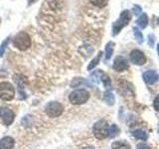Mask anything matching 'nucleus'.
Here are the masks:
<instances>
[{
    "instance_id": "obj_1",
    "label": "nucleus",
    "mask_w": 159,
    "mask_h": 149,
    "mask_svg": "<svg viewBox=\"0 0 159 149\" xmlns=\"http://www.w3.org/2000/svg\"><path fill=\"white\" fill-rule=\"evenodd\" d=\"M13 45L20 51H26L31 46V39L26 32H20L13 39Z\"/></svg>"
},
{
    "instance_id": "obj_2",
    "label": "nucleus",
    "mask_w": 159,
    "mask_h": 149,
    "mask_svg": "<svg viewBox=\"0 0 159 149\" xmlns=\"http://www.w3.org/2000/svg\"><path fill=\"white\" fill-rule=\"evenodd\" d=\"M130 20H131L130 12H129L128 10H124V11H122L121 14H120V16H119V18L112 25V34L114 35V36L120 32L121 29L124 26H126Z\"/></svg>"
},
{
    "instance_id": "obj_3",
    "label": "nucleus",
    "mask_w": 159,
    "mask_h": 149,
    "mask_svg": "<svg viewBox=\"0 0 159 149\" xmlns=\"http://www.w3.org/2000/svg\"><path fill=\"white\" fill-rule=\"evenodd\" d=\"M89 98V93L86 89H76V91L72 92L69 96V99L72 104L75 106H79V104H83L87 102Z\"/></svg>"
},
{
    "instance_id": "obj_4",
    "label": "nucleus",
    "mask_w": 159,
    "mask_h": 149,
    "mask_svg": "<svg viewBox=\"0 0 159 149\" xmlns=\"http://www.w3.org/2000/svg\"><path fill=\"white\" fill-rule=\"evenodd\" d=\"M93 135L96 136L98 139L102 140L108 136V124L106 120L101 119L98 122L94 123V125L93 127Z\"/></svg>"
},
{
    "instance_id": "obj_5",
    "label": "nucleus",
    "mask_w": 159,
    "mask_h": 149,
    "mask_svg": "<svg viewBox=\"0 0 159 149\" xmlns=\"http://www.w3.org/2000/svg\"><path fill=\"white\" fill-rule=\"evenodd\" d=\"M15 97V89L12 84L3 82L0 84V98L5 102L12 101Z\"/></svg>"
},
{
    "instance_id": "obj_6",
    "label": "nucleus",
    "mask_w": 159,
    "mask_h": 149,
    "mask_svg": "<svg viewBox=\"0 0 159 149\" xmlns=\"http://www.w3.org/2000/svg\"><path fill=\"white\" fill-rule=\"evenodd\" d=\"M63 104L58 102H50L45 106V111L50 117H58L63 113Z\"/></svg>"
},
{
    "instance_id": "obj_7",
    "label": "nucleus",
    "mask_w": 159,
    "mask_h": 149,
    "mask_svg": "<svg viewBox=\"0 0 159 149\" xmlns=\"http://www.w3.org/2000/svg\"><path fill=\"white\" fill-rule=\"evenodd\" d=\"M14 82L16 83L18 87V92L20 94V98H26V93H25V87L27 84V79L22 74H15L14 76Z\"/></svg>"
},
{
    "instance_id": "obj_8",
    "label": "nucleus",
    "mask_w": 159,
    "mask_h": 149,
    "mask_svg": "<svg viewBox=\"0 0 159 149\" xmlns=\"http://www.w3.org/2000/svg\"><path fill=\"white\" fill-rule=\"evenodd\" d=\"M15 114L14 112L8 107H1L0 108V118L6 125H10L14 121Z\"/></svg>"
},
{
    "instance_id": "obj_9",
    "label": "nucleus",
    "mask_w": 159,
    "mask_h": 149,
    "mask_svg": "<svg viewBox=\"0 0 159 149\" xmlns=\"http://www.w3.org/2000/svg\"><path fill=\"white\" fill-rule=\"evenodd\" d=\"M130 61L134 65L142 66V65L146 63V57L140 50H133V51L130 53Z\"/></svg>"
},
{
    "instance_id": "obj_10",
    "label": "nucleus",
    "mask_w": 159,
    "mask_h": 149,
    "mask_svg": "<svg viewBox=\"0 0 159 149\" xmlns=\"http://www.w3.org/2000/svg\"><path fill=\"white\" fill-rule=\"evenodd\" d=\"M112 67L116 72H123V71H125V70H127L129 68V65H128L127 60L124 57L117 56L116 59H114Z\"/></svg>"
},
{
    "instance_id": "obj_11",
    "label": "nucleus",
    "mask_w": 159,
    "mask_h": 149,
    "mask_svg": "<svg viewBox=\"0 0 159 149\" xmlns=\"http://www.w3.org/2000/svg\"><path fill=\"white\" fill-rule=\"evenodd\" d=\"M158 78H159L158 74L155 71H152V70L147 71L143 74V79L147 84H153L154 83H156Z\"/></svg>"
},
{
    "instance_id": "obj_12",
    "label": "nucleus",
    "mask_w": 159,
    "mask_h": 149,
    "mask_svg": "<svg viewBox=\"0 0 159 149\" xmlns=\"http://www.w3.org/2000/svg\"><path fill=\"white\" fill-rule=\"evenodd\" d=\"M14 139L10 136H5L0 139V149H13Z\"/></svg>"
},
{
    "instance_id": "obj_13",
    "label": "nucleus",
    "mask_w": 159,
    "mask_h": 149,
    "mask_svg": "<svg viewBox=\"0 0 159 149\" xmlns=\"http://www.w3.org/2000/svg\"><path fill=\"white\" fill-rule=\"evenodd\" d=\"M119 88H120L122 96H126V94H131V96H133V89H132L131 84L129 83H126V82L120 83Z\"/></svg>"
},
{
    "instance_id": "obj_14",
    "label": "nucleus",
    "mask_w": 159,
    "mask_h": 149,
    "mask_svg": "<svg viewBox=\"0 0 159 149\" xmlns=\"http://www.w3.org/2000/svg\"><path fill=\"white\" fill-rule=\"evenodd\" d=\"M136 24H137L138 26L140 27V28H142V29L146 28L147 24H148V17H147L146 13H143V14H141V16L137 19Z\"/></svg>"
},
{
    "instance_id": "obj_15",
    "label": "nucleus",
    "mask_w": 159,
    "mask_h": 149,
    "mask_svg": "<svg viewBox=\"0 0 159 149\" xmlns=\"http://www.w3.org/2000/svg\"><path fill=\"white\" fill-rule=\"evenodd\" d=\"M132 135L135 137V138L140 139V140H143V141H145L146 139L148 138L147 133L144 131V130H141V129H137V130H134L132 132Z\"/></svg>"
},
{
    "instance_id": "obj_16",
    "label": "nucleus",
    "mask_w": 159,
    "mask_h": 149,
    "mask_svg": "<svg viewBox=\"0 0 159 149\" xmlns=\"http://www.w3.org/2000/svg\"><path fill=\"white\" fill-rule=\"evenodd\" d=\"M103 99L107 102V103L108 104V106H113L114 104V96L111 93V91H109V89H107V91L104 93Z\"/></svg>"
},
{
    "instance_id": "obj_17",
    "label": "nucleus",
    "mask_w": 159,
    "mask_h": 149,
    "mask_svg": "<svg viewBox=\"0 0 159 149\" xmlns=\"http://www.w3.org/2000/svg\"><path fill=\"white\" fill-rule=\"evenodd\" d=\"M112 149H130V145L125 141H116L111 145Z\"/></svg>"
},
{
    "instance_id": "obj_18",
    "label": "nucleus",
    "mask_w": 159,
    "mask_h": 149,
    "mask_svg": "<svg viewBox=\"0 0 159 149\" xmlns=\"http://www.w3.org/2000/svg\"><path fill=\"white\" fill-rule=\"evenodd\" d=\"M113 48H114V43L113 42H108L106 46V60H109L111 58V55L113 53Z\"/></svg>"
},
{
    "instance_id": "obj_19",
    "label": "nucleus",
    "mask_w": 159,
    "mask_h": 149,
    "mask_svg": "<svg viewBox=\"0 0 159 149\" xmlns=\"http://www.w3.org/2000/svg\"><path fill=\"white\" fill-rule=\"evenodd\" d=\"M102 56V52H99V53L98 54V56H97L96 58H94L91 63H89V65L88 66V70H89V71H92L93 69L96 68V66L98 64V62L101 61Z\"/></svg>"
},
{
    "instance_id": "obj_20",
    "label": "nucleus",
    "mask_w": 159,
    "mask_h": 149,
    "mask_svg": "<svg viewBox=\"0 0 159 149\" xmlns=\"http://www.w3.org/2000/svg\"><path fill=\"white\" fill-rule=\"evenodd\" d=\"M118 133H119V128L116 124H112L111 127H108V137L113 138V137H116Z\"/></svg>"
},
{
    "instance_id": "obj_21",
    "label": "nucleus",
    "mask_w": 159,
    "mask_h": 149,
    "mask_svg": "<svg viewBox=\"0 0 159 149\" xmlns=\"http://www.w3.org/2000/svg\"><path fill=\"white\" fill-rule=\"evenodd\" d=\"M93 6L98 7V8H102L104 6H107L108 3V0H89Z\"/></svg>"
},
{
    "instance_id": "obj_22",
    "label": "nucleus",
    "mask_w": 159,
    "mask_h": 149,
    "mask_svg": "<svg viewBox=\"0 0 159 149\" xmlns=\"http://www.w3.org/2000/svg\"><path fill=\"white\" fill-rule=\"evenodd\" d=\"M133 34H134V37H135L136 41L139 43V44H142L143 43V35L142 33L140 32V30L138 28H133Z\"/></svg>"
},
{
    "instance_id": "obj_23",
    "label": "nucleus",
    "mask_w": 159,
    "mask_h": 149,
    "mask_svg": "<svg viewBox=\"0 0 159 149\" xmlns=\"http://www.w3.org/2000/svg\"><path fill=\"white\" fill-rule=\"evenodd\" d=\"M87 82L84 81V79H81V78H77L75 79L74 81L71 83V87L72 88H76V87H79V86H82L83 84H86Z\"/></svg>"
},
{
    "instance_id": "obj_24",
    "label": "nucleus",
    "mask_w": 159,
    "mask_h": 149,
    "mask_svg": "<svg viewBox=\"0 0 159 149\" xmlns=\"http://www.w3.org/2000/svg\"><path fill=\"white\" fill-rule=\"evenodd\" d=\"M9 40H10V38L8 37L5 41H3V43L1 44V47H0V56H2L3 55V53H4V51H5V49H6V47H7V45H8V43H9Z\"/></svg>"
},
{
    "instance_id": "obj_25",
    "label": "nucleus",
    "mask_w": 159,
    "mask_h": 149,
    "mask_svg": "<svg viewBox=\"0 0 159 149\" xmlns=\"http://www.w3.org/2000/svg\"><path fill=\"white\" fill-rule=\"evenodd\" d=\"M141 7L139 6V5H134L132 7V13L135 15V16H138L139 14H141Z\"/></svg>"
},
{
    "instance_id": "obj_26",
    "label": "nucleus",
    "mask_w": 159,
    "mask_h": 149,
    "mask_svg": "<svg viewBox=\"0 0 159 149\" xmlns=\"http://www.w3.org/2000/svg\"><path fill=\"white\" fill-rule=\"evenodd\" d=\"M154 41H155V37H154V35L153 34H149L148 35V44H149V46L153 47Z\"/></svg>"
},
{
    "instance_id": "obj_27",
    "label": "nucleus",
    "mask_w": 159,
    "mask_h": 149,
    "mask_svg": "<svg viewBox=\"0 0 159 149\" xmlns=\"http://www.w3.org/2000/svg\"><path fill=\"white\" fill-rule=\"evenodd\" d=\"M153 106H154V108H155V111L159 112V96H157L155 99H154Z\"/></svg>"
},
{
    "instance_id": "obj_28",
    "label": "nucleus",
    "mask_w": 159,
    "mask_h": 149,
    "mask_svg": "<svg viewBox=\"0 0 159 149\" xmlns=\"http://www.w3.org/2000/svg\"><path fill=\"white\" fill-rule=\"evenodd\" d=\"M137 149H150V147L145 143H139L137 145Z\"/></svg>"
},
{
    "instance_id": "obj_29",
    "label": "nucleus",
    "mask_w": 159,
    "mask_h": 149,
    "mask_svg": "<svg viewBox=\"0 0 159 149\" xmlns=\"http://www.w3.org/2000/svg\"><path fill=\"white\" fill-rule=\"evenodd\" d=\"M157 53H158V56H159V44L157 45Z\"/></svg>"
},
{
    "instance_id": "obj_30",
    "label": "nucleus",
    "mask_w": 159,
    "mask_h": 149,
    "mask_svg": "<svg viewBox=\"0 0 159 149\" xmlns=\"http://www.w3.org/2000/svg\"><path fill=\"white\" fill-rule=\"evenodd\" d=\"M84 149H93V147H87V148H84Z\"/></svg>"
},
{
    "instance_id": "obj_31",
    "label": "nucleus",
    "mask_w": 159,
    "mask_h": 149,
    "mask_svg": "<svg viewBox=\"0 0 159 149\" xmlns=\"http://www.w3.org/2000/svg\"><path fill=\"white\" fill-rule=\"evenodd\" d=\"M158 129H159V128H158Z\"/></svg>"
}]
</instances>
